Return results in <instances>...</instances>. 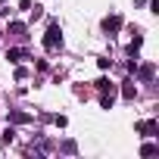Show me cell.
<instances>
[{"mask_svg":"<svg viewBox=\"0 0 159 159\" xmlns=\"http://www.w3.org/2000/svg\"><path fill=\"white\" fill-rule=\"evenodd\" d=\"M156 153H159L156 143H143V147H140V156H156Z\"/></svg>","mask_w":159,"mask_h":159,"instance_id":"cell-6","label":"cell"},{"mask_svg":"<svg viewBox=\"0 0 159 159\" xmlns=\"http://www.w3.org/2000/svg\"><path fill=\"white\" fill-rule=\"evenodd\" d=\"M112 103H116V88L109 84V88H103V97H100V106H103V109H112Z\"/></svg>","mask_w":159,"mask_h":159,"instance_id":"cell-2","label":"cell"},{"mask_svg":"<svg viewBox=\"0 0 159 159\" xmlns=\"http://www.w3.org/2000/svg\"><path fill=\"white\" fill-rule=\"evenodd\" d=\"M10 59H13V62H19V59H25V50H10Z\"/></svg>","mask_w":159,"mask_h":159,"instance_id":"cell-7","label":"cell"},{"mask_svg":"<svg viewBox=\"0 0 159 159\" xmlns=\"http://www.w3.org/2000/svg\"><path fill=\"white\" fill-rule=\"evenodd\" d=\"M153 72H156V69H153V62H150V66L140 69V78H153Z\"/></svg>","mask_w":159,"mask_h":159,"instance_id":"cell-8","label":"cell"},{"mask_svg":"<svg viewBox=\"0 0 159 159\" xmlns=\"http://www.w3.org/2000/svg\"><path fill=\"white\" fill-rule=\"evenodd\" d=\"M156 128H159L156 122H140V125H137V131H140V134H147V137H153V134H156Z\"/></svg>","mask_w":159,"mask_h":159,"instance_id":"cell-4","label":"cell"},{"mask_svg":"<svg viewBox=\"0 0 159 159\" xmlns=\"http://www.w3.org/2000/svg\"><path fill=\"white\" fill-rule=\"evenodd\" d=\"M44 47H47V50H59V47H62V31H59L56 22H50V28H47V34H44Z\"/></svg>","mask_w":159,"mask_h":159,"instance_id":"cell-1","label":"cell"},{"mask_svg":"<svg viewBox=\"0 0 159 159\" xmlns=\"http://www.w3.org/2000/svg\"><path fill=\"white\" fill-rule=\"evenodd\" d=\"M10 31H13V34H22V31H25V25H22V22H13V25H10Z\"/></svg>","mask_w":159,"mask_h":159,"instance_id":"cell-9","label":"cell"},{"mask_svg":"<svg viewBox=\"0 0 159 159\" xmlns=\"http://www.w3.org/2000/svg\"><path fill=\"white\" fill-rule=\"evenodd\" d=\"M10 122H16V125H25V122H31V116H28V112H10Z\"/></svg>","mask_w":159,"mask_h":159,"instance_id":"cell-5","label":"cell"},{"mask_svg":"<svg viewBox=\"0 0 159 159\" xmlns=\"http://www.w3.org/2000/svg\"><path fill=\"white\" fill-rule=\"evenodd\" d=\"M134 94H137V91H134V84H131V81H128V84H125V97H128V100H131V97H134Z\"/></svg>","mask_w":159,"mask_h":159,"instance_id":"cell-10","label":"cell"},{"mask_svg":"<svg viewBox=\"0 0 159 159\" xmlns=\"http://www.w3.org/2000/svg\"><path fill=\"white\" fill-rule=\"evenodd\" d=\"M103 28H106V31H119V28H122V16H106V19H103Z\"/></svg>","mask_w":159,"mask_h":159,"instance_id":"cell-3","label":"cell"}]
</instances>
